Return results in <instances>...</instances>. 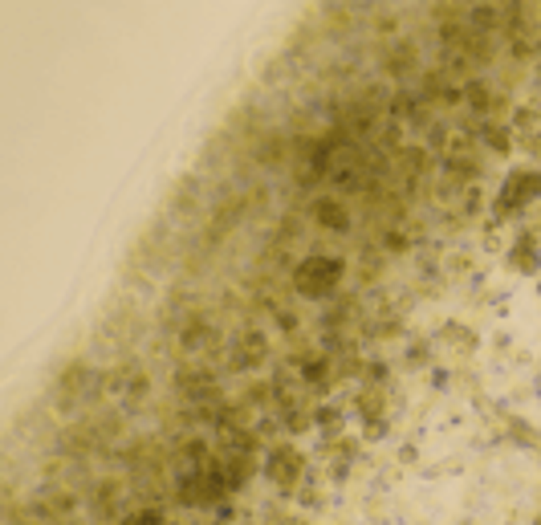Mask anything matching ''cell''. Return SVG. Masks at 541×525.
Listing matches in <instances>:
<instances>
[{
    "instance_id": "obj_1",
    "label": "cell",
    "mask_w": 541,
    "mask_h": 525,
    "mask_svg": "<svg viewBox=\"0 0 541 525\" xmlns=\"http://www.w3.org/2000/svg\"><path fill=\"white\" fill-rule=\"evenodd\" d=\"M346 273V265L338 261V257H310V261H301L297 265V273H293V285H297V294H306V297H326L334 294V285L342 281Z\"/></svg>"
},
{
    "instance_id": "obj_2",
    "label": "cell",
    "mask_w": 541,
    "mask_h": 525,
    "mask_svg": "<svg viewBox=\"0 0 541 525\" xmlns=\"http://www.w3.org/2000/svg\"><path fill=\"white\" fill-rule=\"evenodd\" d=\"M301 468H306V456L297 452L293 444H281V448H273V452H269V460L261 464L264 480H273V485H281L285 492L293 489V480L301 476Z\"/></svg>"
},
{
    "instance_id": "obj_3",
    "label": "cell",
    "mask_w": 541,
    "mask_h": 525,
    "mask_svg": "<svg viewBox=\"0 0 541 525\" xmlns=\"http://www.w3.org/2000/svg\"><path fill=\"white\" fill-rule=\"evenodd\" d=\"M204 489V480L199 476H187L183 480V501L192 505V501H199L196 492ZM228 492V468H220V464H212V473H208V492H204V501H220Z\"/></svg>"
},
{
    "instance_id": "obj_4",
    "label": "cell",
    "mask_w": 541,
    "mask_h": 525,
    "mask_svg": "<svg viewBox=\"0 0 541 525\" xmlns=\"http://www.w3.org/2000/svg\"><path fill=\"white\" fill-rule=\"evenodd\" d=\"M313 220L326 232H350V212H346L338 200H313Z\"/></svg>"
},
{
    "instance_id": "obj_5",
    "label": "cell",
    "mask_w": 541,
    "mask_h": 525,
    "mask_svg": "<svg viewBox=\"0 0 541 525\" xmlns=\"http://www.w3.org/2000/svg\"><path fill=\"white\" fill-rule=\"evenodd\" d=\"M313 427L322 432V440L326 444H334L338 436H342V427H346L342 408H338V403H318V408H313Z\"/></svg>"
},
{
    "instance_id": "obj_6",
    "label": "cell",
    "mask_w": 541,
    "mask_h": 525,
    "mask_svg": "<svg viewBox=\"0 0 541 525\" xmlns=\"http://www.w3.org/2000/svg\"><path fill=\"white\" fill-rule=\"evenodd\" d=\"M460 98H468V106H472V110H480V115H489V110H501V94H492L489 86L480 82V78H472V82L464 86V90H460Z\"/></svg>"
},
{
    "instance_id": "obj_7",
    "label": "cell",
    "mask_w": 541,
    "mask_h": 525,
    "mask_svg": "<svg viewBox=\"0 0 541 525\" xmlns=\"http://www.w3.org/2000/svg\"><path fill=\"white\" fill-rule=\"evenodd\" d=\"M480 143H484L492 155H501V159H508V155H513V131H508V127H501V122H489V127L480 131Z\"/></svg>"
},
{
    "instance_id": "obj_8",
    "label": "cell",
    "mask_w": 541,
    "mask_h": 525,
    "mask_svg": "<svg viewBox=\"0 0 541 525\" xmlns=\"http://www.w3.org/2000/svg\"><path fill=\"white\" fill-rule=\"evenodd\" d=\"M513 131H521L525 139L537 134L541 131V110L537 106H517V110H513Z\"/></svg>"
},
{
    "instance_id": "obj_9",
    "label": "cell",
    "mask_w": 541,
    "mask_h": 525,
    "mask_svg": "<svg viewBox=\"0 0 541 525\" xmlns=\"http://www.w3.org/2000/svg\"><path fill=\"white\" fill-rule=\"evenodd\" d=\"M301 379L306 383H313V387H322L330 379V359H310V362H301Z\"/></svg>"
},
{
    "instance_id": "obj_10",
    "label": "cell",
    "mask_w": 541,
    "mask_h": 525,
    "mask_svg": "<svg viewBox=\"0 0 541 525\" xmlns=\"http://www.w3.org/2000/svg\"><path fill=\"white\" fill-rule=\"evenodd\" d=\"M508 440H513V444H525V448H533V444H541V436L529 424H525V420H513V424H508Z\"/></svg>"
},
{
    "instance_id": "obj_11",
    "label": "cell",
    "mask_w": 541,
    "mask_h": 525,
    "mask_svg": "<svg viewBox=\"0 0 541 525\" xmlns=\"http://www.w3.org/2000/svg\"><path fill=\"white\" fill-rule=\"evenodd\" d=\"M468 21H472L476 29H492V25H496V8H484V4H476L472 13H468Z\"/></svg>"
},
{
    "instance_id": "obj_12",
    "label": "cell",
    "mask_w": 541,
    "mask_h": 525,
    "mask_svg": "<svg viewBox=\"0 0 541 525\" xmlns=\"http://www.w3.org/2000/svg\"><path fill=\"white\" fill-rule=\"evenodd\" d=\"M204 330H208L204 322H192V326L183 330V350H196V346L204 342Z\"/></svg>"
},
{
    "instance_id": "obj_13",
    "label": "cell",
    "mask_w": 541,
    "mask_h": 525,
    "mask_svg": "<svg viewBox=\"0 0 541 525\" xmlns=\"http://www.w3.org/2000/svg\"><path fill=\"white\" fill-rule=\"evenodd\" d=\"M362 436H366V440H383V436H387V424H383V420H371Z\"/></svg>"
},
{
    "instance_id": "obj_14",
    "label": "cell",
    "mask_w": 541,
    "mask_h": 525,
    "mask_svg": "<svg viewBox=\"0 0 541 525\" xmlns=\"http://www.w3.org/2000/svg\"><path fill=\"white\" fill-rule=\"evenodd\" d=\"M431 387H448V371H443V367L431 371Z\"/></svg>"
},
{
    "instance_id": "obj_15",
    "label": "cell",
    "mask_w": 541,
    "mask_h": 525,
    "mask_svg": "<svg viewBox=\"0 0 541 525\" xmlns=\"http://www.w3.org/2000/svg\"><path fill=\"white\" fill-rule=\"evenodd\" d=\"M537 294H541V281H537Z\"/></svg>"
}]
</instances>
